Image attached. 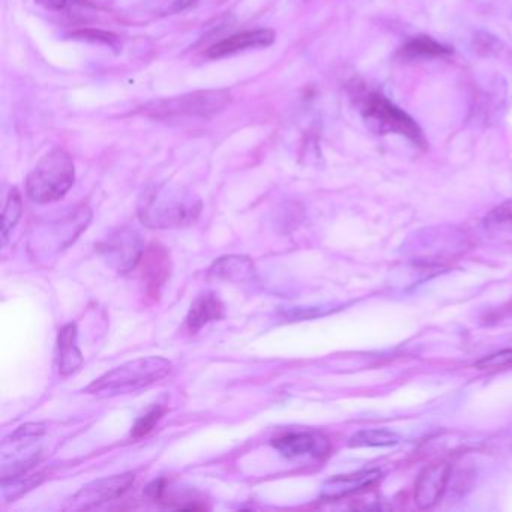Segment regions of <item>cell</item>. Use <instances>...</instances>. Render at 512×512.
Wrapping results in <instances>:
<instances>
[{"label": "cell", "instance_id": "5", "mask_svg": "<svg viewBox=\"0 0 512 512\" xmlns=\"http://www.w3.org/2000/svg\"><path fill=\"white\" fill-rule=\"evenodd\" d=\"M361 113L365 124L376 134H400L416 145L424 146L425 140L419 125L394 103L379 92H370L361 100Z\"/></svg>", "mask_w": 512, "mask_h": 512}, {"label": "cell", "instance_id": "12", "mask_svg": "<svg viewBox=\"0 0 512 512\" xmlns=\"http://www.w3.org/2000/svg\"><path fill=\"white\" fill-rule=\"evenodd\" d=\"M380 476H382V473L379 469H365L350 473V475L334 476L323 485L322 497L335 500L350 496L356 491L371 487L374 482L379 481Z\"/></svg>", "mask_w": 512, "mask_h": 512}, {"label": "cell", "instance_id": "18", "mask_svg": "<svg viewBox=\"0 0 512 512\" xmlns=\"http://www.w3.org/2000/svg\"><path fill=\"white\" fill-rule=\"evenodd\" d=\"M484 227L490 235L512 236V200L494 208L485 217Z\"/></svg>", "mask_w": 512, "mask_h": 512}, {"label": "cell", "instance_id": "24", "mask_svg": "<svg viewBox=\"0 0 512 512\" xmlns=\"http://www.w3.org/2000/svg\"><path fill=\"white\" fill-rule=\"evenodd\" d=\"M197 0H173L169 7V13H181V11L187 10L191 5L196 4Z\"/></svg>", "mask_w": 512, "mask_h": 512}, {"label": "cell", "instance_id": "9", "mask_svg": "<svg viewBox=\"0 0 512 512\" xmlns=\"http://www.w3.org/2000/svg\"><path fill=\"white\" fill-rule=\"evenodd\" d=\"M272 446L286 458H323L328 455L329 442L317 431H295L272 440Z\"/></svg>", "mask_w": 512, "mask_h": 512}, {"label": "cell", "instance_id": "7", "mask_svg": "<svg viewBox=\"0 0 512 512\" xmlns=\"http://www.w3.org/2000/svg\"><path fill=\"white\" fill-rule=\"evenodd\" d=\"M134 479H136V475L128 472L92 481L91 484L85 485L79 493L71 497L70 508L91 509L119 499L130 490Z\"/></svg>", "mask_w": 512, "mask_h": 512}, {"label": "cell", "instance_id": "20", "mask_svg": "<svg viewBox=\"0 0 512 512\" xmlns=\"http://www.w3.org/2000/svg\"><path fill=\"white\" fill-rule=\"evenodd\" d=\"M71 38L76 41H83V43L106 46L118 53L122 49V43L118 35L112 34V32L101 31V29H80V31L73 32Z\"/></svg>", "mask_w": 512, "mask_h": 512}, {"label": "cell", "instance_id": "3", "mask_svg": "<svg viewBox=\"0 0 512 512\" xmlns=\"http://www.w3.org/2000/svg\"><path fill=\"white\" fill-rule=\"evenodd\" d=\"M76 181V167L70 154L55 149L49 152L26 179V194L32 202L47 205L64 199Z\"/></svg>", "mask_w": 512, "mask_h": 512}, {"label": "cell", "instance_id": "22", "mask_svg": "<svg viewBox=\"0 0 512 512\" xmlns=\"http://www.w3.org/2000/svg\"><path fill=\"white\" fill-rule=\"evenodd\" d=\"M46 427L43 424H26L22 425L16 433L11 434L10 437L5 439L4 443H11V445L23 446L26 443L34 442L43 436Z\"/></svg>", "mask_w": 512, "mask_h": 512}, {"label": "cell", "instance_id": "15", "mask_svg": "<svg viewBox=\"0 0 512 512\" xmlns=\"http://www.w3.org/2000/svg\"><path fill=\"white\" fill-rule=\"evenodd\" d=\"M253 274V263L247 257L230 256L218 259L209 269L215 280L242 281Z\"/></svg>", "mask_w": 512, "mask_h": 512}, {"label": "cell", "instance_id": "23", "mask_svg": "<svg viewBox=\"0 0 512 512\" xmlns=\"http://www.w3.org/2000/svg\"><path fill=\"white\" fill-rule=\"evenodd\" d=\"M475 367L487 371L512 368V349L500 350V352L493 353V355L485 356V358L476 362Z\"/></svg>", "mask_w": 512, "mask_h": 512}, {"label": "cell", "instance_id": "21", "mask_svg": "<svg viewBox=\"0 0 512 512\" xmlns=\"http://www.w3.org/2000/svg\"><path fill=\"white\" fill-rule=\"evenodd\" d=\"M166 412L167 409L164 404H154V406H152L148 412L143 413V415L137 419L133 430H131V436H133L134 439H140V437L148 436V434L154 430L155 425L160 422V419L163 418L164 413Z\"/></svg>", "mask_w": 512, "mask_h": 512}, {"label": "cell", "instance_id": "8", "mask_svg": "<svg viewBox=\"0 0 512 512\" xmlns=\"http://www.w3.org/2000/svg\"><path fill=\"white\" fill-rule=\"evenodd\" d=\"M142 283L145 287V295L151 301H158L167 281L172 274V257L170 251L163 244H151L143 251L142 259Z\"/></svg>", "mask_w": 512, "mask_h": 512}, {"label": "cell", "instance_id": "4", "mask_svg": "<svg viewBox=\"0 0 512 512\" xmlns=\"http://www.w3.org/2000/svg\"><path fill=\"white\" fill-rule=\"evenodd\" d=\"M232 104V94L226 89L191 92L179 97L154 101L145 107V113L157 121L185 122L191 119H211Z\"/></svg>", "mask_w": 512, "mask_h": 512}, {"label": "cell", "instance_id": "17", "mask_svg": "<svg viewBox=\"0 0 512 512\" xmlns=\"http://www.w3.org/2000/svg\"><path fill=\"white\" fill-rule=\"evenodd\" d=\"M451 53L448 47L436 43L430 37L413 38L401 49V56L406 59L440 58Z\"/></svg>", "mask_w": 512, "mask_h": 512}, {"label": "cell", "instance_id": "16", "mask_svg": "<svg viewBox=\"0 0 512 512\" xmlns=\"http://www.w3.org/2000/svg\"><path fill=\"white\" fill-rule=\"evenodd\" d=\"M401 437L383 428L376 430H362L353 434L349 439L350 448H383V446H394L400 443Z\"/></svg>", "mask_w": 512, "mask_h": 512}, {"label": "cell", "instance_id": "14", "mask_svg": "<svg viewBox=\"0 0 512 512\" xmlns=\"http://www.w3.org/2000/svg\"><path fill=\"white\" fill-rule=\"evenodd\" d=\"M79 331L74 323H68L58 335V370L62 376L76 373L83 364L82 352L79 349Z\"/></svg>", "mask_w": 512, "mask_h": 512}, {"label": "cell", "instance_id": "19", "mask_svg": "<svg viewBox=\"0 0 512 512\" xmlns=\"http://www.w3.org/2000/svg\"><path fill=\"white\" fill-rule=\"evenodd\" d=\"M23 212V200L19 191L14 188L8 194L7 203H5L4 212H2V245H7L13 230L16 229Z\"/></svg>", "mask_w": 512, "mask_h": 512}, {"label": "cell", "instance_id": "11", "mask_svg": "<svg viewBox=\"0 0 512 512\" xmlns=\"http://www.w3.org/2000/svg\"><path fill=\"white\" fill-rule=\"evenodd\" d=\"M449 476H451V464L445 461L431 464L419 475L415 485V502L418 508H433L442 499Z\"/></svg>", "mask_w": 512, "mask_h": 512}, {"label": "cell", "instance_id": "10", "mask_svg": "<svg viewBox=\"0 0 512 512\" xmlns=\"http://www.w3.org/2000/svg\"><path fill=\"white\" fill-rule=\"evenodd\" d=\"M275 43V32L271 29H256V31L239 32L232 37L224 38L206 52L209 59H223L227 56L238 55L248 50L266 49Z\"/></svg>", "mask_w": 512, "mask_h": 512}, {"label": "cell", "instance_id": "13", "mask_svg": "<svg viewBox=\"0 0 512 512\" xmlns=\"http://www.w3.org/2000/svg\"><path fill=\"white\" fill-rule=\"evenodd\" d=\"M226 314V305L218 295L212 292L202 293L194 299L187 316V328L190 332H197L211 322L221 320Z\"/></svg>", "mask_w": 512, "mask_h": 512}, {"label": "cell", "instance_id": "1", "mask_svg": "<svg viewBox=\"0 0 512 512\" xmlns=\"http://www.w3.org/2000/svg\"><path fill=\"white\" fill-rule=\"evenodd\" d=\"M202 212V200L187 188L158 184L146 188L140 196L137 214L151 229H176L196 223Z\"/></svg>", "mask_w": 512, "mask_h": 512}, {"label": "cell", "instance_id": "25", "mask_svg": "<svg viewBox=\"0 0 512 512\" xmlns=\"http://www.w3.org/2000/svg\"><path fill=\"white\" fill-rule=\"evenodd\" d=\"M38 4L43 5L47 10L59 11L67 5V0H37Z\"/></svg>", "mask_w": 512, "mask_h": 512}, {"label": "cell", "instance_id": "6", "mask_svg": "<svg viewBox=\"0 0 512 512\" xmlns=\"http://www.w3.org/2000/svg\"><path fill=\"white\" fill-rule=\"evenodd\" d=\"M97 250L116 271L130 272L139 265L145 248L142 239L134 230L124 229L118 230L106 241L98 244Z\"/></svg>", "mask_w": 512, "mask_h": 512}, {"label": "cell", "instance_id": "2", "mask_svg": "<svg viewBox=\"0 0 512 512\" xmlns=\"http://www.w3.org/2000/svg\"><path fill=\"white\" fill-rule=\"evenodd\" d=\"M172 370V362L161 356L134 359L95 379L85 392L97 397H118L160 382Z\"/></svg>", "mask_w": 512, "mask_h": 512}]
</instances>
